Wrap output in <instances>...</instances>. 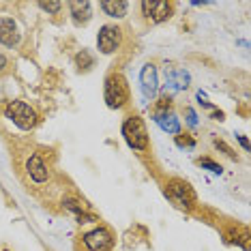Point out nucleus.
I'll return each instance as SVG.
<instances>
[{"instance_id":"20e7f679","label":"nucleus","mask_w":251,"mask_h":251,"mask_svg":"<svg viewBox=\"0 0 251 251\" xmlns=\"http://www.w3.org/2000/svg\"><path fill=\"white\" fill-rule=\"evenodd\" d=\"M123 135L127 140V144L135 151H146L148 148V131L140 116H129L123 123Z\"/></svg>"},{"instance_id":"a211bd4d","label":"nucleus","mask_w":251,"mask_h":251,"mask_svg":"<svg viewBox=\"0 0 251 251\" xmlns=\"http://www.w3.org/2000/svg\"><path fill=\"white\" fill-rule=\"evenodd\" d=\"M62 206H65V210H71V213H75V215L86 213V208H84V204L79 202V200H73V198H67L65 202H62Z\"/></svg>"},{"instance_id":"4be33fe9","label":"nucleus","mask_w":251,"mask_h":251,"mask_svg":"<svg viewBox=\"0 0 251 251\" xmlns=\"http://www.w3.org/2000/svg\"><path fill=\"white\" fill-rule=\"evenodd\" d=\"M62 7V2H39V9L48 11V13H58Z\"/></svg>"},{"instance_id":"1a4fd4ad","label":"nucleus","mask_w":251,"mask_h":251,"mask_svg":"<svg viewBox=\"0 0 251 251\" xmlns=\"http://www.w3.org/2000/svg\"><path fill=\"white\" fill-rule=\"evenodd\" d=\"M140 82H142V93L146 99H155L157 90H159V77H157V67L155 65H144V69L140 73Z\"/></svg>"},{"instance_id":"f8f14e48","label":"nucleus","mask_w":251,"mask_h":251,"mask_svg":"<svg viewBox=\"0 0 251 251\" xmlns=\"http://www.w3.org/2000/svg\"><path fill=\"white\" fill-rule=\"evenodd\" d=\"M69 11L73 15V22H75L77 26L88 24L90 18H93V4H90L88 0H84V2H69Z\"/></svg>"},{"instance_id":"f257e3e1","label":"nucleus","mask_w":251,"mask_h":251,"mask_svg":"<svg viewBox=\"0 0 251 251\" xmlns=\"http://www.w3.org/2000/svg\"><path fill=\"white\" fill-rule=\"evenodd\" d=\"M103 97H105L107 107H112V110H121V107L129 101L127 79H125L121 73H110V75L105 77Z\"/></svg>"},{"instance_id":"f03ea898","label":"nucleus","mask_w":251,"mask_h":251,"mask_svg":"<svg viewBox=\"0 0 251 251\" xmlns=\"http://www.w3.org/2000/svg\"><path fill=\"white\" fill-rule=\"evenodd\" d=\"M4 116H7L9 121H13V125H18V127L24 131L35 129V125L39 121L37 112L28 103H24V101H9V103L4 105Z\"/></svg>"},{"instance_id":"5701e85b","label":"nucleus","mask_w":251,"mask_h":251,"mask_svg":"<svg viewBox=\"0 0 251 251\" xmlns=\"http://www.w3.org/2000/svg\"><path fill=\"white\" fill-rule=\"evenodd\" d=\"M9 71H11V62H9L7 56L0 52V77H4Z\"/></svg>"},{"instance_id":"4468645a","label":"nucleus","mask_w":251,"mask_h":251,"mask_svg":"<svg viewBox=\"0 0 251 251\" xmlns=\"http://www.w3.org/2000/svg\"><path fill=\"white\" fill-rule=\"evenodd\" d=\"M157 121V125L161 127L163 131H168V133H172V135H176V133H180V121L174 116L172 112L170 114H163V116H159V118H155Z\"/></svg>"},{"instance_id":"412c9836","label":"nucleus","mask_w":251,"mask_h":251,"mask_svg":"<svg viewBox=\"0 0 251 251\" xmlns=\"http://www.w3.org/2000/svg\"><path fill=\"white\" fill-rule=\"evenodd\" d=\"M215 146H217V148H219V151H224V155H227V157H230V159H238V157H236V152H234V151H232V148H230V146H227V144H226V142H224V140H217V138H215Z\"/></svg>"},{"instance_id":"393cba45","label":"nucleus","mask_w":251,"mask_h":251,"mask_svg":"<svg viewBox=\"0 0 251 251\" xmlns=\"http://www.w3.org/2000/svg\"><path fill=\"white\" fill-rule=\"evenodd\" d=\"M238 142H241V146H243V148H249V142H247V138H243V135H238Z\"/></svg>"},{"instance_id":"aec40b11","label":"nucleus","mask_w":251,"mask_h":251,"mask_svg":"<svg viewBox=\"0 0 251 251\" xmlns=\"http://www.w3.org/2000/svg\"><path fill=\"white\" fill-rule=\"evenodd\" d=\"M198 165H202V168H206V170H210V172H215V174H221V172H224V168H221L219 163H215L213 159H208V157L198 159Z\"/></svg>"},{"instance_id":"9b49d317","label":"nucleus","mask_w":251,"mask_h":251,"mask_svg":"<svg viewBox=\"0 0 251 251\" xmlns=\"http://www.w3.org/2000/svg\"><path fill=\"white\" fill-rule=\"evenodd\" d=\"M226 238L232 245H241L245 251H249V227L241 224H232L226 230Z\"/></svg>"},{"instance_id":"6e6552de","label":"nucleus","mask_w":251,"mask_h":251,"mask_svg":"<svg viewBox=\"0 0 251 251\" xmlns=\"http://www.w3.org/2000/svg\"><path fill=\"white\" fill-rule=\"evenodd\" d=\"M22 32L20 26L13 18H0V43L7 45V48H15L20 45Z\"/></svg>"},{"instance_id":"f3484780","label":"nucleus","mask_w":251,"mask_h":251,"mask_svg":"<svg viewBox=\"0 0 251 251\" xmlns=\"http://www.w3.org/2000/svg\"><path fill=\"white\" fill-rule=\"evenodd\" d=\"M75 65L79 67V69L86 71V69H90V67L95 65V58L86 52V50H82V52H77V56H75Z\"/></svg>"},{"instance_id":"ddd939ff","label":"nucleus","mask_w":251,"mask_h":251,"mask_svg":"<svg viewBox=\"0 0 251 251\" xmlns=\"http://www.w3.org/2000/svg\"><path fill=\"white\" fill-rule=\"evenodd\" d=\"M101 9L110 18H123L127 13V2H123V0H105V2H101Z\"/></svg>"},{"instance_id":"b1692460","label":"nucleus","mask_w":251,"mask_h":251,"mask_svg":"<svg viewBox=\"0 0 251 251\" xmlns=\"http://www.w3.org/2000/svg\"><path fill=\"white\" fill-rule=\"evenodd\" d=\"M185 112H187V123H189L191 127H196V125H198V116H196V112H193L191 107H187Z\"/></svg>"},{"instance_id":"2eb2a0df","label":"nucleus","mask_w":251,"mask_h":251,"mask_svg":"<svg viewBox=\"0 0 251 251\" xmlns=\"http://www.w3.org/2000/svg\"><path fill=\"white\" fill-rule=\"evenodd\" d=\"M170 112H172V97H170V95L159 97L155 107H152V118H159V116H163V114H170Z\"/></svg>"},{"instance_id":"a878e982","label":"nucleus","mask_w":251,"mask_h":251,"mask_svg":"<svg viewBox=\"0 0 251 251\" xmlns=\"http://www.w3.org/2000/svg\"><path fill=\"white\" fill-rule=\"evenodd\" d=\"M2 251H9V249H2Z\"/></svg>"},{"instance_id":"6ab92c4d","label":"nucleus","mask_w":251,"mask_h":251,"mask_svg":"<svg viewBox=\"0 0 251 251\" xmlns=\"http://www.w3.org/2000/svg\"><path fill=\"white\" fill-rule=\"evenodd\" d=\"M174 142H176V146H180V148H193L196 146V140H193L191 133H176Z\"/></svg>"},{"instance_id":"0eeeda50","label":"nucleus","mask_w":251,"mask_h":251,"mask_svg":"<svg viewBox=\"0 0 251 251\" xmlns=\"http://www.w3.org/2000/svg\"><path fill=\"white\" fill-rule=\"evenodd\" d=\"M84 245L88 251H110L114 247V236L107 227H95L84 234Z\"/></svg>"},{"instance_id":"423d86ee","label":"nucleus","mask_w":251,"mask_h":251,"mask_svg":"<svg viewBox=\"0 0 251 251\" xmlns=\"http://www.w3.org/2000/svg\"><path fill=\"white\" fill-rule=\"evenodd\" d=\"M123 43V30L114 24H105L97 37V48L101 54H114Z\"/></svg>"},{"instance_id":"9d476101","label":"nucleus","mask_w":251,"mask_h":251,"mask_svg":"<svg viewBox=\"0 0 251 251\" xmlns=\"http://www.w3.org/2000/svg\"><path fill=\"white\" fill-rule=\"evenodd\" d=\"M26 172H28V176H30V180L39 182V185L45 182V180H50V176H52L50 165L43 161L41 155H30V159L26 161Z\"/></svg>"},{"instance_id":"7ed1b4c3","label":"nucleus","mask_w":251,"mask_h":251,"mask_svg":"<svg viewBox=\"0 0 251 251\" xmlns=\"http://www.w3.org/2000/svg\"><path fill=\"white\" fill-rule=\"evenodd\" d=\"M165 196L180 208L196 206V191L191 189L189 182L182 180V178H170L168 185H165Z\"/></svg>"},{"instance_id":"39448f33","label":"nucleus","mask_w":251,"mask_h":251,"mask_svg":"<svg viewBox=\"0 0 251 251\" xmlns=\"http://www.w3.org/2000/svg\"><path fill=\"white\" fill-rule=\"evenodd\" d=\"M140 7H142V13H144V18L148 22H152V24H161V22L172 18L176 4L168 2V0H144Z\"/></svg>"},{"instance_id":"dca6fc26","label":"nucleus","mask_w":251,"mask_h":251,"mask_svg":"<svg viewBox=\"0 0 251 251\" xmlns=\"http://www.w3.org/2000/svg\"><path fill=\"white\" fill-rule=\"evenodd\" d=\"M168 82H170V86L172 88H187L189 75H187L185 71H176V73H172V75L168 77Z\"/></svg>"}]
</instances>
